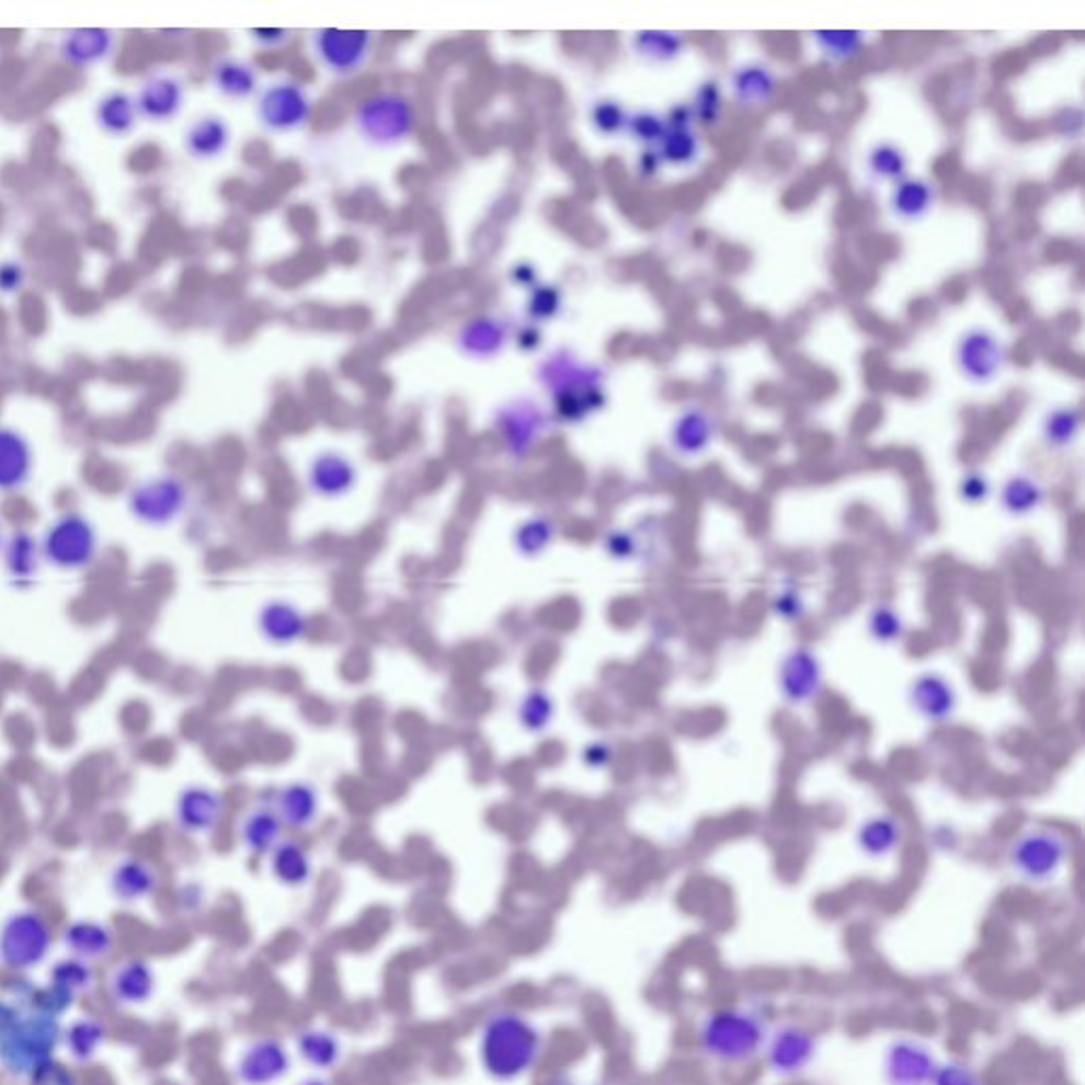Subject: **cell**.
<instances>
[{
  "label": "cell",
  "instance_id": "51",
  "mask_svg": "<svg viewBox=\"0 0 1085 1085\" xmlns=\"http://www.w3.org/2000/svg\"><path fill=\"white\" fill-rule=\"evenodd\" d=\"M299 1085H329V1084H327L324 1080H317V1077H310V1080H306V1082H301V1084Z\"/></svg>",
  "mask_w": 1085,
  "mask_h": 1085
},
{
  "label": "cell",
  "instance_id": "19",
  "mask_svg": "<svg viewBox=\"0 0 1085 1085\" xmlns=\"http://www.w3.org/2000/svg\"><path fill=\"white\" fill-rule=\"evenodd\" d=\"M715 435V424L710 415L700 408H689L674 420L672 446L685 456H698L710 446Z\"/></svg>",
  "mask_w": 1085,
  "mask_h": 1085
},
{
  "label": "cell",
  "instance_id": "25",
  "mask_svg": "<svg viewBox=\"0 0 1085 1085\" xmlns=\"http://www.w3.org/2000/svg\"><path fill=\"white\" fill-rule=\"evenodd\" d=\"M31 471V452L24 439L11 431H0V488L22 486Z\"/></svg>",
  "mask_w": 1085,
  "mask_h": 1085
},
{
  "label": "cell",
  "instance_id": "2",
  "mask_svg": "<svg viewBox=\"0 0 1085 1085\" xmlns=\"http://www.w3.org/2000/svg\"><path fill=\"white\" fill-rule=\"evenodd\" d=\"M541 1048V1030L515 1012L490 1016L479 1032V1062L492 1080L503 1084L524 1077L537 1064Z\"/></svg>",
  "mask_w": 1085,
  "mask_h": 1085
},
{
  "label": "cell",
  "instance_id": "28",
  "mask_svg": "<svg viewBox=\"0 0 1085 1085\" xmlns=\"http://www.w3.org/2000/svg\"><path fill=\"white\" fill-rule=\"evenodd\" d=\"M274 876L288 887H301L310 880L312 865L306 850L293 842H283L276 846L272 857Z\"/></svg>",
  "mask_w": 1085,
  "mask_h": 1085
},
{
  "label": "cell",
  "instance_id": "50",
  "mask_svg": "<svg viewBox=\"0 0 1085 1085\" xmlns=\"http://www.w3.org/2000/svg\"><path fill=\"white\" fill-rule=\"evenodd\" d=\"M658 165H660V156H658V151H644V153H642V158H640L639 161V170L642 174H647V176L655 174V172H658Z\"/></svg>",
  "mask_w": 1085,
  "mask_h": 1085
},
{
  "label": "cell",
  "instance_id": "23",
  "mask_svg": "<svg viewBox=\"0 0 1085 1085\" xmlns=\"http://www.w3.org/2000/svg\"><path fill=\"white\" fill-rule=\"evenodd\" d=\"M297 1052L312 1069L329 1071L340 1062L342 1043L335 1032L324 1028H306L297 1037Z\"/></svg>",
  "mask_w": 1085,
  "mask_h": 1085
},
{
  "label": "cell",
  "instance_id": "12",
  "mask_svg": "<svg viewBox=\"0 0 1085 1085\" xmlns=\"http://www.w3.org/2000/svg\"><path fill=\"white\" fill-rule=\"evenodd\" d=\"M1066 844L1050 831H1032L1024 835L1012 850V863L1021 878L1030 882L1050 880L1062 867Z\"/></svg>",
  "mask_w": 1085,
  "mask_h": 1085
},
{
  "label": "cell",
  "instance_id": "11",
  "mask_svg": "<svg viewBox=\"0 0 1085 1085\" xmlns=\"http://www.w3.org/2000/svg\"><path fill=\"white\" fill-rule=\"evenodd\" d=\"M549 418L530 397H515L496 412V426L513 458H522L539 442Z\"/></svg>",
  "mask_w": 1085,
  "mask_h": 1085
},
{
  "label": "cell",
  "instance_id": "48",
  "mask_svg": "<svg viewBox=\"0 0 1085 1085\" xmlns=\"http://www.w3.org/2000/svg\"><path fill=\"white\" fill-rule=\"evenodd\" d=\"M253 38L265 49H278L285 47L290 38V31L285 28H255L251 31Z\"/></svg>",
  "mask_w": 1085,
  "mask_h": 1085
},
{
  "label": "cell",
  "instance_id": "43",
  "mask_svg": "<svg viewBox=\"0 0 1085 1085\" xmlns=\"http://www.w3.org/2000/svg\"><path fill=\"white\" fill-rule=\"evenodd\" d=\"M930 1085H982V1080L967 1062L950 1060L937 1066Z\"/></svg>",
  "mask_w": 1085,
  "mask_h": 1085
},
{
  "label": "cell",
  "instance_id": "24",
  "mask_svg": "<svg viewBox=\"0 0 1085 1085\" xmlns=\"http://www.w3.org/2000/svg\"><path fill=\"white\" fill-rule=\"evenodd\" d=\"M213 81L217 90L231 100H247L253 96L259 88L255 66L236 58H225L221 62H217L213 70Z\"/></svg>",
  "mask_w": 1085,
  "mask_h": 1085
},
{
  "label": "cell",
  "instance_id": "22",
  "mask_svg": "<svg viewBox=\"0 0 1085 1085\" xmlns=\"http://www.w3.org/2000/svg\"><path fill=\"white\" fill-rule=\"evenodd\" d=\"M914 704L930 721H944L955 710V692L937 674H923L914 683Z\"/></svg>",
  "mask_w": 1085,
  "mask_h": 1085
},
{
  "label": "cell",
  "instance_id": "34",
  "mask_svg": "<svg viewBox=\"0 0 1085 1085\" xmlns=\"http://www.w3.org/2000/svg\"><path fill=\"white\" fill-rule=\"evenodd\" d=\"M562 312V290L556 285H539L528 293L526 315L533 324L558 319Z\"/></svg>",
  "mask_w": 1085,
  "mask_h": 1085
},
{
  "label": "cell",
  "instance_id": "32",
  "mask_svg": "<svg viewBox=\"0 0 1085 1085\" xmlns=\"http://www.w3.org/2000/svg\"><path fill=\"white\" fill-rule=\"evenodd\" d=\"M867 168L878 181H899L905 174L907 160L899 147L891 142H878L867 156Z\"/></svg>",
  "mask_w": 1085,
  "mask_h": 1085
},
{
  "label": "cell",
  "instance_id": "14",
  "mask_svg": "<svg viewBox=\"0 0 1085 1085\" xmlns=\"http://www.w3.org/2000/svg\"><path fill=\"white\" fill-rule=\"evenodd\" d=\"M290 1071V1053L276 1037L255 1041L242 1058L240 1075L244 1084L274 1085L285 1080Z\"/></svg>",
  "mask_w": 1085,
  "mask_h": 1085
},
{
  "label": "cell",
  "instance_id": "45",
  "mask_svg": "<svg viewBox=\"0 0 1085 1085\" xmlns=\"http://www.w3.org/2000/svg\"><path fill=\"white\" fill-rule=\"evenodd\" d=\"M876 613H878V617H880V619H884V624H882V621H878V619H873V617H871V624H873V632H876V637L882 640L896 639V635H901V624H899V619L894 617L893 610H891V608L880 607L876 610Z\"/></svg>",
  "mask_w": 1085,
  "mask_h": 1085
},
{
  "label": "cell",
  "instance_id": "47",
  "mask_svg": "<svg viewBox=\"0 0 1085 1085\" xmlns=\"http://www.w3.org/2000/svg\"><path fill=\"white\" fill-rule=\"evenodd\" d=\"M510 276L513 285H517V287L522 288H528V290H533V288L541 285V283H539L537 267H535V265H530V263H526V261H522V263L513 265V267H511Z\"/></svg>",
  "mask_w": 1085,
  "mask_h": 1085
},
{
  "label": "cell",
  "instance_id": "44",
  "mask_svg": "<svg viewBox=\"0 0 1085 1085\" xmlns=\"http://www.w3.org/2000/svg\"><path fill=\"white\" fill-rule=\"evenodd\" d=\"M694 117H698L703 124H715L719 119V113H721V92H719V85L708 81L704 83L703 88L698 90L696 94V102H694Z\"/></svg>",
  "mask_w": 1085,
  "mask_h": 1085
},
{
  "label": "cell",
  "instance_id": "33",
  "mask_svg": "<svg viewBox=\"0 0 1085 1085\" xmlns=\"http://www.w3.org/2000/svg\"><path fill=\"white\" fill-rule=\"evenodd\" d=\"M899 831L891 819H873L861 830L859 844L869 857H887L896 846Z\"/></svg>",
  "mask_w": 1085,
  "mask_h": 1085
},
{
  "label": "cell",
  "instance_id": "10",
  "mask_svg": "<svg viewBox=\"0 0 1085 1085\" xmlns=\"http://www.w3.org/2000/svg\"><path fill=\"white\" fill-rule=\"evenodd\" d=\"M937 1066L930 1048L914 1037H896L882 1055L887 1085H930Z\"/></svg>",
  "mask_w": 1085,
  "mask_h": 1085
},
{
  "label": "cell",
  "instance_id": "35",
  "mask_svg": "<svg viewBox=\"0 0 1085 1085\" xmlns=\"http://www.w3.org/2000/svg\"><path fill=\"white\" fill-rule=\"evenodd\" d=\"M179 810L190 825L204 827V825H210L215 821V816L219 814V799L215 793H208V791H192V793L183 796V801L179 803Z\"/></svg>",
  "mask_w": 1085,
  "mask_h": 1085
},
{
  "label": "cell",
  "instance_id": "31",
  "mask_svg": "<svg viewBox=\"0 0 1085 1085\" xmlns=\"http://www.w3.org/2000/svg\"><path fill=\"white\" fill-rule=\"evenodd\" d=\"M1043 501V488L1035 479L1016 476L1003 488V505L1009 513H1028Z\"/></svg>",
  "mask_w": 1085,
  "mask_h": 1085
},
{
  "label": "cell",
  "instance_id": "29",
  "mask_svg": "<svg viewBox=\"0 0 1085 1085\" xmlns=\"http://www.w3.org/2000/svg\"><path fill=\"white\" fill-rule=\"evenodd\" d=\"M683 45H685L683 36L674 33L647 31L637 34L635 38V52L649 62H671L681 54Z\"/></svg>",
  "mask_w": 1085,
  "mask_h": 1085
},
{
  "label": "cell",
  "instance_id": "27",
  "mask_svg": "<svg viewBox=\"0 0 1085 1085\" xmlns=\"http://www.w3.org/2000/svg\"><path fill=\"white\" fill-rule=\"evenodd\" d=\"M181 104H183V88L176 79H168V77H161V79L147 83V88L140 96V106H142L145 115L160 119V122L174 117L179 113Z\"/></svg>",
  "mask_w": 1085,
  "mask_h": 1085
},
{
  "label": "cell",
  "instance_id": "15",
  "mask_svg": "<svg viewBox=\"0 0 1085 1085\" xmlns=\"http://www.w3.org/2000/svg\"><path fill=\"white\" fill-rule=\"evenodd\" d=\"M185 499L183 486L174 479H158L134 492L132 507L134 513L140 515V519H147L151 524H160L172 519V515L181 510Z\"/></svg>",
  "mask_w": 1085,
  "mask_h": 1085
},
{
  "label": "cell",
  "instance_id": "9",
  "mask_svg": "<svg viewBox=\"0 0 1085 1085\" xmlns=\"http://www.w3.org/2000/svg\"><path fill=\"white\" fill-rule=\"evenodd\" d=\"M958 372L973 384H989L1003 372L1007 352L994 333L982 327L964 331L955 351Z\"/></svg>",
  "mask_w": 1085,
  "mask_h": 1085
},
{
  "label": "cell",
  "instance_id": "1",
  "mask_svg": "<svg viewBox=\"0 0 1085 1085\" xmlns=\"http://www.w3.org/2000/svg\"><path fill=\"white\" fill-rule=\"evenodd\" d=\"M537 380L549 395L553 420L560 424H579L607 403L605 372L569 349L549 352L537 367Z\"/></svg>",
  "mask_w": 1085,
  "mask_h": 1085
},
{
  "label": "cell",
  "instance_id": "6",
  "mask_svg": "<svg viewBox=\"0 0 1085 1085\" xmlns=\"http://www.w3.org/2000/svg\"><path fill=\"white\" fill-rule=\"evenodd\" d=\"M96 530L81 515H65L49 526L43 551L60 569H85L96 556Z\"/></svg>",
  "mask_w": 1085,
  "mask_h": 1085
},
{
  "label": "cell",
  "instance_id": "26",
  "mask_svg": "<svg viewBox=\"0 0 1085 1085\" xmlns=\"http://www.w3.org/2000/svg\"><path fill=\"white\" fill-rule=\"evenodd\" d=\"M738 102L746 106H762L776 92V77L767 66H742L732 77Z\"/></svg>",
  "mask_w": 1085,
  "mask_h": 1085
},
{
  "label": "cell",
  "instance_id": "37",
  "mask_svg": "<svg viewBox=\"0 0 1085 1085\" xmlns=\"http://www.w3.org/2000/svg\"><path fill=\"white\" fill-rule=\"evenodd\" d=\"M814 38L823 54L835 62L850 60L853 56H857L863 45L861 33H816Z\"/></svg>",
  "mask_w": 1085,
  "mask_h": 1085
},
{
  "label": "cell",
  "instance_id": "13",
  "mask_svg": "<svg viewBox=\"0 0 1085 1085\" xmlns=\"http://www.w3.org/2000/svg\"><path fill=\"white\" fill-rule=\"evenodd\" d=\"M510 327L503 320L478 317L465 322L456 333V351L469 361H494L510 344Z\"/></svg>",
  "mask_w": 1085,
  "mask_h": 1085
},
{
  "label": "cell",
  "instance_id": "16",
  "mask_svg": "<svg viewBox=\"0 0 1085 1085\" xmlns=\"http://www.w3.org/2000/svg\"><path fill=\"white\" fill-rule=\"evenodd\" d=\"M310 488L327 499L346 494L356 483V469L351 460L338 452H322L308 469Z\"/></svg>",
  "mask_w": 1085,
  "mask_h": 1085
},
{
  "label": "cell",
  "instance_id": "49",
  "mask_svg": "<svg viewBox=\"0 0 1085 1085\" xmlns=\"http://www.w3.org/2000/svg\"><path fill=\"white\" fill-rule=\"evenodd\" d=\"M515 340H517V346H519V349L524 352L539 351V346H541L542 342L541 329H539V324H533V322H530V324H524V327L517 331Z\"/></svg>",
  "mask_w": 1085,
  "mask_h": 1085
},
{
  "label": "cell",
  "instance_id": "21",
  "mask_svg": "<svg viewBox=\"0 0 1085 1085\" xmlns=\"http://www.w3.org/2000/svg\"><path fill=\"white\" fill-rule=\"evenodd\" d=\"M229 142L231 132L219 117H202L185 136V147L197 160H215L224 156Z\"/></svg>",
  "mask_w": 1085,
  "mask_h": 1085
},
{
  "label": "cell",
  "instance_id": "39",
  "mask_svg": "<svg viewBox=\"0 0 1085 1085\" xmlns=\"http://www.w3.org/2000/svg\"><path fill=\"white\" fill-rule=\"evenodd\" d=\"M263 621H265V630L272 639L293 640L301 632V619L297 617V613L293 608L274 605V607L265 610Z\"/></svg>",
  "mask_w": 1085,
  "mask_h": 1085
},
{
  "label": "cell",
  "instance_id": "42",
  "mask_svg": "<svg viewBox=\"0 0 1085 1085\" xmlns=\"http://www.w3.org/2000/svg\"><path fill=\"white\" fill-rule=\"evenodd\" d=\"M100 122L108 132H119V134L126 132L132 124V106L128 98L119 94L106 98L104 104L100 106Z\"/></svg>",
  "mask_w": 1085,
  "mask_h": 1085
},
{
  "label": "cell",
  "instance_id": "36",
  "mask_svg": "<svg viewBox=\"0 0 1085 1085\" xmlns=\"http://www.w3.org/2000/svg\"><path fill=\"white\" fill-rule=\"evenodd\" d=\"M592 126L603 136H615L628 126V113L615 100H601L590 111Z\"/></svg>",
  "mask_w": 1085,
  "mask_h": 1085
},
{
  "label": "cell",
  "instance_id": "3",
  "mask_svg": "<svg viewBox=\"0 0 1085 1085\" xmlns=\"http://www.w3.org/2000/svg\"><path fill=\"white\" fill-rule=\"evenodd\" d=\"M766 1035L757 1014L744 1007H726L704 1018L698 1041L706 1055L726 1064H742L762 1052Z\"/></svg>",
  "mask_w": 1085,
  "mask_h": 1085
},
{
  "label": "cell",
  "instance_id": "17",
  "mask_svg": "<svg viewBox=\"0 0 1085 1085\" xmlns=\"http://www.w3.org/2000/svg\"><path fill=\"white\" fill-rule=\"evenodd\" d=\"M692 108L678 106L672 111L671 119L666 122V134L660 140V160L685 165L698 158V138L692 132Z\"/></svg>",
  "mask_w": 1085,
  "mask_h": 1085
},
{
  "label": "cell",
  "instance_id": "30",
  "mask_svg": "<svg viewBox=\"0 0 1085 1085\" xmlns=\"http://www.w3.org/2000/svg\"><path fill=\"white\" fill-rule=\"evenodd\" d=\"M1082 429V415L1073 408L1053 410L1043 422V437L1052 447L1071 446Z\"/></svg>",
  "mask_w": 1085,
  "mask_h": 1085
},
{
  "label": "cell",
  "instance_id": "8",
  "mask_svg": "<svg viewBox=\"0 0 1085 1085\" xmlns=\"http://www.w3.org/2000/svg\"><path fill=\"white\" fill-rule=\"evenodd\" d=\"M374 34L365 31L320 28L312 34V49L319 65L335 77H352L372 56Z\"/></svg>",
  "mask_w": 1085,
  "mask_h": 1085
},
{
  "label": "cell",
  "instance_id": "7",
  "mask_svg": "<svg viewBox=\"0 0 1085 1085\" xmlns=\"http://www.w3.org/2000/svg\"><path fill=\"white\" fill-rule=\"evenodd\" d=\"M762 1050L772 1073L780 1077H796L814 1062L819 1043L814 1032L806 1026L785 1021L767 1032Z\"/></svg>",
  "mask_w": 1085,
  "mask_h": 1085
},
{
  "label": "cell",
  "instance_id": "18",
  "mask_svg": "<svg viewBox=\"0 0 1085 1085\" xmlns=\"http://www.w3.org/2000/svg\"><path fill=\"white\" fill-rule=\"evenodd\" d=\"M821 685V671L810 651H793L783 664V692L791 703H806Z\"/></svg>",
  "mask_w": 1085,
  "mask_h": 1085
},
{
  "label": "cell",
  "instance_id": "5",
  "mask_svg": "<svg viewBox=\"0 0 1085 1085\" xmlns=\"http://www.w3.org/2000/svg\"><path fill=\"white\" fill-rule=\"evenodd\" d=\"M312 98L304 83L295 79H278L263 88L256 100V119L270 134H293L306 128L312 119Z\"/></svg>",
  "mask_w": 1085,
  "mask_h": 1085
},
{
  "label": "cell",
  "instance_id": "40",
  "mask_svg": "<svg viewBox=\"0 0 1085 1085\" xmlns=\"http://www.w3.org/2000/svg\"><path fill=\"white\" fill-rule=\"evenodd\" d=\"M626 129L644 145H660V140L666 134V122L655 113L640 111V113H635L632 117H628Z\"/></svg>",
  "mask_w": 1085,
  "mask_h": 1085
},
{
  "label": "cell",
  "instance_id": "20",
  "mask_svg": "<svg viewBox=\"0 0 1085 1085\" xmlns=\"http://www.w3.org/2000/svg\"><path fill=\"white\" fill-rule=\"evenodd\" d=\"M935 202V187L925 179H903L891 195L894 217L901 221H921Z\"/></svg>",
  "mask_w": 1085,
  "mask_h": 1085
},
{
  "label": "cell",
  "instance_id": "38",
  "mask_svg": "<svg viewBox=\"0 0 1085 1085\" xmlns=\"http://www.w3.org/2000/svg\"><path fill=\"white\" fill-rule=\"evenodd\" d=\"M315 808L317 806H315L312 793L306 787H293L285 793L283 816H285L288 825L304 827V825H310V821L315 816Z\"/></svg>",
  "mask_w": 1085,
  "mask_h": 1085
},
{
  "label": "cell",
  "instance_id": "41",
  "mask_svg": "<svg viewBox=\"0 0 1085 1085\" xmlns=\"http://www.w3.org/2000/svg\"><path fill=\"white\" fill-rule=\"evenodd\" d=\"M276 831H278V819L272 816V814H263V812H256L251 819H249V825H247V842L249 846L256 850V853H263L267 850L270 846H274L276 842Z\"/></svg>",
  "mask_w": 1085,
  "mask_h": 1085
},
{
  "label": "cell",
  "instance_id": "4",
  "mask_svg": "<svg viewBox=\"0 0 1085 1085\" xmlns=\"http://www.w3.org/2000/svg\"><path fill=\"white\" fill-rule=\"evenodd\" d=\"M352 124L367 145L376 149H395L414 134V104L395 90L378 92L358 102Z\"/></svg>",
  "mask_w": 1085,
  "mask_h": 1085
},
{
  "label": "cell",
  "instance_id": "46",
  "mask_svg": "<svg viewBox=\"0 0 1085 1085\" xmlns=\"http://www.w3.org/2000/svg\"><path fill=\"white\" fill-rule=\"evenodd\" d=\"M989 479L980 476V473H969L967 478L962 479V483H960L962 496L967 501H971V503H978V501L986 499L989 496Z\"/></svg>",
  "mask_w": 1085,
  "mask_h": 1085
}]
</instances>
